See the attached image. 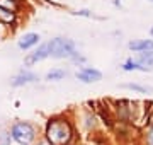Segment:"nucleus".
I'll use <instances>...</instances> for the list:
<instances>
[{"mask_svg":"<svg viewBox=\"0 0 153 145\" xmlns=\"http://www.w3.org/2000/svg\"><path fill=\"white\" fill-rule=\"evenodd\" d=\"M38 43H39V34L27 33V34H24V36L19 39V48H22V50H29L31 46L38 45Z\"/></svg>","mask_w":153,"mask_h":145,"instance_id":"obj_7","label":"nucleus"},{"mask_svg":"<svg viewBox=\"0 0 153 145\" xmlns=\"http://www.w3.org/2000/svg\"><path fill=\"white\" fill-rule=\"evenodd\" d=\"M46 138L51 145H66L71 138V126L66 120H51L46 126Z\"/></svg>","mask_w":153,"mask_h":145,"instance_id":"obj_1","label":"nucleus"},{"mask_svg":"<svg viewBox=\"0 0 153 145\" xmlns=\"http://www.w3.org/2000/svg\"><path fill=\"white\" fill-rule=\"evenodd\" d=\"M48 51L53 58H73L75 43L66 38H55L48 43Z\"/></svg>","mask_w":153,"mask_h":145,"instance_id":"obj_2","label":"nucleus"},{"mask_svg":"<svg viewBox=\"0 0 153 145\" xmlns=\"http://www.w3.org/2000/svg\"><path fill=\"white\" fill-rule=\"evenodd\" d=\"M123 87L131 89V90H138V92H153L152 87H145V85H140V84H124Z\"/></svg>","mask_w":153,"mask_h":145,"instance_id":"obj_13","label":"nucleus"},{"mask_svg":"<svg viewBox=\"0 0 153 145\" xmlns=\"http://www.w3.org/2000/svg\"><path fill=\"white\" fill-rule=\"evenodd\" d=\"M152 2H153V0H152Z\"/></svg>","mask_w":153,"mask_h":145,"instance_id":"obj_18","label":"nucleus"},{"mask_svg":"<svg viewBox=\"0 0 153 145\" xmlns=\"http://www.w3.org/2000/svg\"><path fill=\"white\" fill-rule=\"evenodd\" d=\"M129 48L134 51H153V41L150 39H140V41H131Z\"/></svg>","mask_w":153,"mask_h":145,"instance_id":"obj_8","label":"nucleus"},{"mask_svg":"<svg viewBox=\"0 0 153 145\" xmlns=\"http://www.w3.org/2000/svg\"><path fill=\"white\" fill-rule=\"evenodd\" d=\"M123 70H126V72H131V70H143V72H146V68H143L141 65H138L136 61H133V60H126L124 65H123Z\"/></svg>","mask_w":153,"mask_h":145,"instance_id":"obj_11","label":"nucleus"},{"mask_svg":"<svg viewBox=\"0 0 153 145\" xmlns=\"http://www.w3.org/2000/svg\"><path fill=\"white\" fill-rule=\"evenodd\" d=\"M78 16H90V12L88 10H80V12H76Z\"/></svg>","mask_w":153,"mask_h":145,"instance_id":"obj_16","label":"nucleus"},{"mask_svg":"<svg viewBox=\"0 0 153 145\" xmlns=\"http://www.w3.org/2000/svg\"><path fill=\"white\" fill-rule=\"evenodd\" d=\"M148 144H150V145H153V130H152V133L148 135Z\"/></svg>","mask_w":153,"mask_h":145,"instance_id":"obj_15","label":"nucleus"},{"mask_svg":"<svg viewBox=\"0 0 153 145\" xmlns=\"http://www.w3.org/2000/svg\"><path fill=\"white\" fill-rule=\"evenodd\" d=\"M46 56H49L48 45H43V46H39L34 53H31V55L26 56V60L24 61H26V65H33V63H36V61H39V60H44Z\"/></svg>","mask_w":153,"mask_h":145,"instance_id":"obj_6","label":"nucleus"},{"mask_svg":"<svg viewBox=\"0 0 153 145\" xmlns=\"http://www.w3.org/2000/svg\"><path fill=\"white\" fill-rule=\"evenodd\" d=\"M10 135H12V138L21 145H29L34 140V137H36L34 128L29 123H16V125L12 126Z\"/></svg>","mask_w":153,"mask_h":145,"instance_id":"obj_3","label":"nucleus"},{"mask_svg":"<svg viewBox=\"0 0 153 145\" xmlns=\"http://www.w3.org/2000/svg\"><path fill=\"white\" fill-rule=\"evenodd\" d=\"M76 78H80L82 82L88 84V82H97L102 78V73L95 70V68H90V67H83L80 72H76Z\"/></svg>","mask_w":153,"mask_h":145,"instance_id":"obj_4","label":"nucleus"},{"mask_svg":"<svg viewBox=\"0 0 153 145\" xmlns=\"http://www.w3.org/2000/svg\"><path fill=\"white\" fill-rule=\"evenodd\" d=\"M0 7H2V9H5V10H9V12L17 10L16 0H0Z\"/></svg>","mask_w":153,"mask_h":145,"instance_id":"obj_14","label":"nucleus"},{"mask_svg":"<svg viewBox=\"0 0 153 145\" xmlns=\"http://www.w3.org/2000/svg\"><path fill=\"white\" fill-rule=\"evenodd\" d=\"M66 75L65 70H60V68H56V70H51V72L46 73V80H61V78Z\"/></svg>","mask_w":153,"mask_h":145,"instance_id":"obj_10","label":"nucleus"},{"mask_svg":"<svg viewBox=\"0 0 153 145\" xmlns=\"http://www.w3.org/2000/svg\"><path fill=\"white\" fill-rule=\"evenodd\" d=\"M136 63L141 65L143 68H146V70H152L153 68V51H145V53H141V55L138 56Z\"/></svg>","mask_w":153,"mask_h":145,"instance_id":"obj_9","label":"nucleus"},{"mask_svg":"<svg viewBox=\"0 0 153 145\" xmlns=\"http://www.w3.org/2000/svg\"><path fill=\"white\" fill-rule=\"evenodd\" d=\"M38 80V75L33 72H21L19 75H16V77L10 80V84L14 85V87H21V85L24 84H31V82H36Z\"/></svg>","mask_w":153,"mask_h":145,"instance_id":"obj_5","label":"nucleus"},{"mask_svg":"<svg viewBox=\"0 0 153 145\" xmlns=\"http://www.w3.org/2000/svg\"><path fill=\"white\" fill-rule=\"evenodd\" d=\"M14 12H9V10H5V9H2L0 7V21H4V22H14Z\"/></svg>","mask_w":153,"mask_h":145,"instance_id":"obj_12","label":"nucleus"},{"mask_svg":"<svg viewBox=\"0 0 153 145\" xmlns=\"http://www.w3.org/2000/svg\"><path fill=\"white\" fill-rule=\"evenodd\" d=\"M150 33H152V36H153V28H152V31H150Z\"/></svg>","mask_w":153,"mask_h":145,"instance_id":"obj_17","label":"nucleus"}]
</instances>
